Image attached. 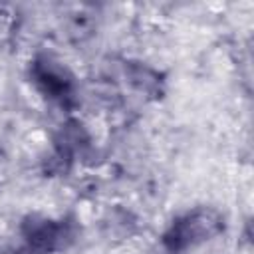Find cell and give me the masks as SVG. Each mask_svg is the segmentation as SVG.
I'll return each instance as SVG.
<instances>
[{"mask_svg":"<svg viewBox=\"0 0 254 254\" xmlns=\"http://www.w3.org/2000/svg\"><path fill=\"white\" fill-rule=\"evenodd\" d=\"M32 77H34L36 87L52 101L65 103L73 97V77L60 62L48 56L34 60Z\"/></svg>","mask_w":254,"mask_h":254,"instance_id":"cell-3","label":"cell"},{"mask_svg":"<svg viewBox=\"0 0 254 254\" xmlns=\"http://www.w3.org/2000/svg\"><path fill=\"white\" fill-rule=\"evenodd\" d=\"M22 236L32 252L48 254L65 248L73 240V230L65 220L32 214L22 222Z\"/></svg>","mask_w":254,"mask_h":254,"instance_id":"cell-2","label":"cell"},{"mask_svg":"<svg viewBox=\"0 0 254 254\" xmlns=\"http://www.w3.org/2000/svg\"><path fill=\"white\" fill-rule=\"evenodd\" d=\"M222 228H224V220L216 210L194 208L171 222V226L163 234V244L169 252H185L220 234Z\"/></svg>","mask_w":254,"mask_h":254,"instance_id":"cell-1","label":"cell"}]
</instances>
